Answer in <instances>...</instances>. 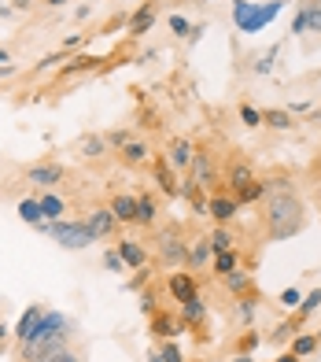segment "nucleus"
I'll return each instance as SVG.
<instances>
[{
	"label": "nucleus",
	"mask_w": 321,
	"mask_h": 362,
	"mask_svg": "<svg viewBox=\"0 0 321 362\" xmlns=\"http://www.w3.org/2000/svg\"><path fill=\"white\" fill-rule=\"evenodd\" d=\"M266 229H269V240H288L303 229V204L299 196L292 192H281L269 200V211H266Z\"/></svg>",
	"instance_id": "obj_1"
},
{
	"label": "nucleus",
	"mask_w": 321,
	"mask_h": 362,
	"mask_svg": "<svg viewBox=\"0 0 321 362\" xmlns=\"http://www.w3.org/2000/svg\"><path fill=\"white\" fill-rule=\"evenodd\" d=\"M48 237H52L59 248H67V252H82V248H89L92 240H100L89 229V222H48Z\"/></svg>",
	"instance_id": "obj_2"
},
{
	"label": "nucleus",
	"mask_w": 321,
	"mask_h": 362,
	"mask_svg": "<svg viewBox=\"0 0 321 362\" xmlns=\"http://www.w3.org/2000/svg\"><path fill=\"white\" fill-rule=\"evenodd\" d=\"M67 340H71V333L26 340V344H23V358H26V362H48V358H56L59 351H67Z\"/></svg>",
	"instance_id": "obj_3"
},
{
	"label": "nucleus",
	"mask_w": 321,
	"mask_h": 362,
	"mask_svg": "<svg viewBox=\"0 0 321 362\" xmlns=\"http://www.w3.org/2000/svg\"><path fill=\"white\" fill-rule=\"evenodd\" d=\"M26 181L30 185H41V189H52L63 181V167L59 163H34V167L26 170Z\"/></svg>",
	"instance_id": "obj_4"
},
{
	"label": "nucleus",
	"mask_w": 321,
	"mask_h": 362,
	"mask_svg": "<svg viewBox=\"0 0 321 362\" xmlns=\"http://www.w3.org/2000/svg\"><path fill=\"white\" fill-rule=\"evenodd\" d=\"M41 315H44V307H26V310H23V318L15 322V329H11V333L19 337V344L34 340V333H37V322H41Z\"/></svg>",
	"instance_id": "obj_5"
},
{
	"label": "nucleus",
	"mask_w": 321,
	"mask_h": 362,
	"mask_svg": "<svg viewBox=\"0 0 321 362\" xmlns=\"http://www.w3.org/2000/svg\"><path fill=\"white\" fill-rule=\"evenodd\" d=\"M85 222H89V229L96 237H111V233H115V226H119V218H115V211H111V207H96Z\"/></svg>",
	"instance_id": "obj_6"
},
{
	"label": "nucleus",
	"mask_w": 321,
	"mask_h": 362,
	"mask_svg": "<svg viewBox=\"0 0 321 362\" xmlns=\"http://www.w3.org/2000/svg\"><path fill=\"white\" fill-rule=\"evenodd\" d=\"M67 325H71V322L63 318L59 310H44V315H41V322H37V333H34V340H37V337H56V333H71Z\"/></svg>",
	"instance_id": "obj_7"
},
{
	"label": "nucleus",
	"mask_w": 321,
	"mask_h": 362,
	"mask_svg": "<svg viewBox=\"0 0 321 362\" xmlns=\"http://www.w3.org/2000/svg\"><path fill=\"white\" fill-rule=\"evenodd\" d=\"M159 248H163V259L174 262V267L188 259V248H185V240H178V233H163L159 237Z\"/></svg>",
	"instance_id": "obj_8"
},
{
	"label": "nucleus",
	"mask_w": 321,
	"mask_h": 362,
	"mask_svg": "<svg viewBox=\"0 0 321 362\" xmlns=\"http://www.w3.org/2000/svg\"><path fill=\"white\" fill-rule=\"evenodd\" d=\"M207 207H211V215H214L218 222H233L236 211H240V200H229V196H214V200L207 204Z\"/></svg>",
	"instance_id": "obj_9"
},
{
	"label": "nucleus",
	"mask_w": 321,
	"mask_h": 362,
	"mask_svg": "<svg viewBox=\"0 0 321 362\" xmlns=\"http://www.w3.org/2000/svg\"><path fill=\"white\" fill-rule=\"evenodd\" d=\"M170 292L178 296V303L196 300V285H192V277H188V274H174V277H170Z\"/></svg>",
	"instance_id": "obj_10"
},
{
	"label": "nucleus",
	"mask_w": 321,
	"mask_h": 362,
	"mask_svg": "<svg viewBox=\"0 0 321 362\" xmlns=\"http://www.w3.org/2000/svg\"><path fill=\"white\" fill-rule=\"evenodd\" d=\"M214 181V170H211V159H207L203 152L192 156V185H211Z\"/></svg>",
	"instance_id": "obj_11"
},
{
	"label": "nucleus",
	"mask_w": 321,
	"mask_h": 362,
	"mask_svg": "<svg viewBox=\"0 0 321 362\" xmlns=\"http://www.w3.org/2000/svg\"><path fill=\"white\" fill-rule=\"evenodd\" d=\"M111 211H115L119 222H137V200L133 196H115V200H111Z\"/></svg>",
	"instance_id": "obj_12"
},
{
	"label": "nucleus",
	"mask_w": 321,
	"mask_h": 362,
	"mask_svg": "<svg viewBox=\"0 0 321 362\" xmlns=\"http://www.w3.org/2000/svg\"><path fill=\"white\" fill-rule=\"evenodd\" d=\"M63 211H67V204H63L59 196H41V215H44V222H59Z\"/></svg>",
	"instance_id": "obj_13"
},
{
	"label": "nucleus",
	"mask_w": 321,
	"mask_h": 362,
	"mask_svg": "<svg viewBox=\"0 0 321 362\" xmlns=\"http://www.w3.org/2000/svg\"><path fill=\"white\" fill-rule=\"evenodd\" d=\"M119 252L126 259V267H144V248L137 240H119Z\"/></svg>",
	"instance_id": "obj_14"
},
{
	"label": "nucleus",
	"mask_w": 321,
	"mask_h": 362,
	"mask_svg": "<svg viewBox=\"0 0 321 362\" xmlns=\"http://www.w3.org/2000/svg\"><path fill=\"white\" fill-rule=\"evenodd\" d=\"M19 218L30 222V226H41L44 215H41V200H19Z\"/></svg>",
	"instance_id": "obj_15"
},
{
	"label": "nucleus",
	"mask_w": 321,
	"mask_h": 362,
	"mask_svg": "<svg viewBox=\"0 0 321 362\" xmlns=\"http://www.w3.org/2000/svg\"><path fill=\"white\" fill-rule=\"evenodd\" d=\"M170 163H174V167H188V163H192V144L188 141H174L170 144Z\"/></svg>",
	"instance_id": "obj_16"
},
{
	"label": "nucleus",
	"mask_w": 321,
	"mask_h": 362,
	"mask_svg": "<svg viewBox=\"0 0 321 362\" xmlns=\"http://www.w3.org/2000/svg\"><path fill=\"white\" fill-rule=\"evenodd\" d=\"M155 215H159L155 200H152V196H140V200H137V222H140V226H152Z\"/></svg>",
	"instance_id": "obj_17"
},
{
	"label": "nucleus",
	"mask_w": 321,
	"mask_h": 362,
	"mask_svg": "<svg viewBox=\"0 0 321 362\" xmlns=\"http://www.w3.org/2000/svg\"><path fill=\"white\" fill-rule=\"evenodd\" d=\"M229 181H233V189H248L255 181V174H251L248 163H236V167H229Z\"/></svg>",
	"instance_id": "obj_18"
},
{
	"label": "nucleus",
	"mask_w": 321,
	"mask_h": 362,
	"mask_svg": "<svg viewBox=\"0 0 321 362\" xmlns=\"http://www.w3.org/2000/svg\"><path fill=\"white\" fill-rule=\"evenodd\" d=\"M148 156H152V152H148V144H144V141H130V144L122 148V159H126V163H144Z\"/></svg>",
	"instance_id": "obj_19"
},
{
	"label": "nucleus",
	"mask_w": 321,
	"mask_h": 362,
	"mask_svg": "<svg viewBox=\"0 0 321 362\" xmlns=\"http://www.w3.org/2000/svg\"><path fill=\"white\" fill-rule=\"evenodd\" d=\"M104 137H96V134H89V137H82V156H89V159H100L104 156Z\"/></svg>",
	"instance_id": "obj_20"
},
{
	"label": "nucleus",
	"mask_w": 321,
	"mask_h": 362,
	"mask_svg": "<svg viewBox=\"0 0 321 362\" xmlns=\"http://www.w3.org/2000/svg\"><path fill=\"white\" fill-rule=\"evenodd\" d=\"M262 122L274 126V129H288V126H292V115H288V111H262Z\"/></svg>",
	"instance_id": "obj_21"
},
{
	"label": "nucleus",
	"mask_w": 321,
	"mask_h": 362,
	"mask_svg": "<svg viewBox=\"0 0 321 362\" xmlns=\"http://www.w3.org/2000/svg\"><path fill=\"white\" fill-rule=\"evenodd\" d=\"M152 19H155V8L148 4V8H140V11L133 15V26H130V30H133V34H144V30L152 26Z\"/></svg>",
	"instance_id": "obj_22"
},
{
	"label": "nucleus",
	"mask_w": 321,
	"mask_h": 362,
	"mask_svg": "<svg viewBox=\"0 0 321 362\" xmlns=\"http://www.w3.org/2000/svg\"><path fill=\"white\" fill-rule=\"evenodd\" d=\"M214 270L226 277V274H233V270H240L236 267V252H218V259H214Z\"/></svg>",
	"instance_id": "obj_23"
},
{
	"label": "nucleus",
	"mask_w": 321,
	"mask_h": 362,
	"mask_svg": "<svg viewBox=\"0 0 321 362\" xmlns=\"http://www.w3.org/2000/svg\"><path fill=\"white\" fill-rule=\"evenodd\" d=\"M155 333L159 337H178L181 333V322H170L166 315H155Z\"/></svg>",
	"instance_id": "obj_24"
},
{
	"label": "nucleus",
	"mask_w": 321,
	"mask_h": 362,
	"mask_svg": "<svg viewBox=\"0 0 321 362\" xmlns=\"http://www.w3.org/2000/svg\"><path fill=\"white\" fill-rule=\"evenodd\" d=\"M185 307V322H203V315H207V307H203V300L196 296V300H188V303H181Z\"/></svg>",
	"instance_id": "obj_25"
},
{
	"label": "nucleus",
	"mask_w": 321,
	"mask_h": 362,
	"mask_svg": "<svg viewBox=\"0 0 321 362\" xmlns=\"http://www.w3.org/2000/svg\"><path fill=\"white\" fill-rule=\"evenodd\" d=\"M159 185H163L166 196H178V181H174V174H170L166 163H159Z\"/></svg>",
	"instance_id": "obj_26"
},
{
	"label": "nucleus",
	"mask_w": 321,
	"mask_h": 362,
	"mask_svg": "<svg viewBox=\"0 0 321 362\" xmlns=\"http://www.w3.org/2000/svg\"><path fill=\"white\" fill-rule=\"evenodd\" d=\"M211 252H214V248H211V244H207V240H200V244H196V248H192V252H188V262H192V267H203V262H207V259H211Z\"/></svg>",
	"instance_id": "obj_27"
},
{
	"label": "nucleus",
	"mask_w": 321,
	"mask_h": 362,
	"mask_svg": "<svg viewBox=\"0 0 321 362\" xmlns=\"http://www.w3.org/2000/svg\"><path fill=\"white\" fill-rule=\"evenodd\" d=\"M303 19H307V30H314V34H321V4H310V8H303Z\"/></svg>",
	"instance_id": "obj_28"
},
{
	"label": "nucleus",
	"mask_w": 321,
	"mask_h": 362,
	"mask_svg": "<svg viewBox=\"0 0 321 362\" xmlns=\"http://www.w3.org/2000/svg\"><path fill=\"white\" fill-rule=\"evenodd\" d=\"M226 285H229V292H248V274H244V270L226 274Z\"/></svg>",
	"instance_id": "obj_29"
},
{
	"label": "nucleus",
	"mask_w": 321,
	"mask_h": 362,
	"mask_svg": "<svg viewBox=\"0 0 321 362\" xmlns=\"http://www.w3.org/2000/svg\"><path fill=\"white\" fill-rule=\"evenodd\" d=\"M317 307H321V288H314V292L307 296V300H303V303H299V315H303V318H307V315H314V310H317Z\"/></svg>",
	"instance_id": "obj_30"
},
{
	"label": "nucleus",
	"mask_w": 321,
	"mask_h": 362,
	"mask_svg": "<svg viewBox=\"0 0 321 362\" xmlns=\"http://www.w3.org/2000/svg\"><path fill=\"white\" fill-rule=\"evenodd\" d=\"M314 348H317V337H299V340L292 344V355H299V358H303V355H310Z\"/></svg>",
	"instance_id": "obj_31"
},
{
	"label": "nucleus",
	"mask_w": 321,
	"mask_h": 362,
	"mask_svg": "<svg viewBox=\"0 0 321 362\" xmlns=\"http://www.w3.org/2000/svg\"><path fill=\"white\" fill-rule=\"evenodd\" d=\"M211 248L214 252H233V237L226 233V229H218V233L211 237Z\"/></svg>",
	"instance_id": "obj_32"
},
{
	"label": "nucleus",
	"mask_w": 321,
	"mask_h": 362,
	"mask_svg": "<svg viewBox=\"0 0 321 362\" xmlns=\"http://www.w3.org/2000/svg\"><path fill=\"white\" fill-rule=\"evenodd\" d=\"M104 267H107V270H126V259H122V252L107 248V252H104Z\"/></svg>",
	"instance_id": "obj_33"
},
{
	"label": "nucleus",
	"mask_w": 321,
	"mask_h": 362,
	"mask_svg": "<svg viewBox=\"0 0 321 362\" xmlns=\"http://www.w3.org/2000/svg\"><path fill=\"white\" fill-rule=\"evenodd\" d=\"M240 119H244L248 126H262V115H259V111H255L251 104H244V107H240Z\"/></svg>",
	"instance_id": "obj_34"
},
{
	"label": "nucleus",
	"mask_w": 321,
	"mask_h": 362,
	"mask_svg": "<svg viewBox=\"0 0 321 362\" xmlns=\"http://www.w3.org/2000/svg\"><path fill=\"white\" fill-rule=\"evenodd\" d=\"M170 30H174V34H181V37H188V34H192V26L181 19V15H170Z\"/></svg>",
	"instance_id": "obj_35"
},
{
	"label": "nucleus",
	"mask_w": 321,
	"mask_h": 362,
	"mask_svg": "<svg viewBox=\"0 0 321 362\" xmlns=\"http://www.w3.org/2000/svg\"><path fill=\"white\" fill-rule=\"evenodd\" d=\"M281 303H284V307H299L303 296H299L296 288H284V292H281Z\"/></svg>",
	"instance_id": "obj_36"
},
{
	"label": "nucleus",
	"mask_w": 321,
	"mask_h": 362,
	"mask_svg": "<svg viewBox=\"0 0 321 362\" xmlns=\"http://www.w3.org/2000/svg\"><path fill=\"white\" fill-rule=\"evenodd\" d=\"M89 67H96V59H92V56H82V59H74L71 67H67V74H74V71H89Z\"/></svg>",
	"instance_id": "obj_37"
},
{
	"label": "nucleus",
	"mask_w": 321,
	"mask_h": 362,
	"mask_svg": "<svg viewBox=\"0 0 321 362\" xmlns=\"http://www.w3.org/2000/svg\"><path fill=\"white\" fill-rule=\"evenodd\" d=\"M159 355H163V362H185V358H181V351H178V344H166V348L159 351Z\"/></svg>",
	"instance_id": "obj_38"
},
{
	"label": "nucleus",
	"mask_w": 321,
	"mask_h": 362,
	"mask_svg": "<svg viewBox=\"0 0 321 362\" xmlns=\"http://www.w3.org/2000/svg\"><path fill=\"white\" fill-rule=\"evenodd\" d=\"M48 362H82V358H78V355H74V351L67 348V351H59L56 358H48Z\"/></svg>",
	"instance_id": "obj_39"
},
{
	"label": "nucleus",
	"mask_w": 321,
	"mask_h": 362,
	"mask_svg": "<svg viewBox=\"0 0 321 362\" xmlns=\"http://www.w3.org/2000/svg\"><path fill=\"white\" fill-rule=\"evenodd\" d=\"M277 362H299V355H292V351H288V355H281Z\"/></svg>",
	"instance_id": "obj_40"
},
{
	"label": "nucleus",
	"mask_w": 321,
	"mask_h": 362,
	"mask_svg": "<svg viewBox=\"0 0 321 362\" xmlns=\"http://www.w3.org/2000/svg\"><path fill=\"white\" fill-rule=\"evenodd\" d=\"M44 4H52V8H56V4H71V0H44Z\"/></svg>",
	"instance_id": "obj_41"
},
{
	"label": "nucleus",
	"mask_w": 321,
	"mask_h": 362,
	"mask_svg": "<svg viewBox=\"0 0 321 362\" xmlns=\"http://www.w3.org/2000/svg\"><path fill=\"white\" fill-rule=\"evenodd\" d=\"M148 362H163V355H148Z\"/></svg>",
	"instance_id": "obj_42"
},
{
	"label": "nucleus",
	"mask_w": 321,
	"mask_h": 362,
	"mask_svg": "<svg viewBox=\"0 0 321 362\" xmlns=\"http://www.w3.org/2000/svg\"><path fill=\"white\" fill-rule=\"evenodd\" d=\"M8 337V325H0V340H4Z\"/></svg>",
	"instance_id": "obj_43"
},
{
	"label": "nucleus",
	"mask_w": 321,
	"mask_h": 362,
	"mask_svg": "<svg viewBox=\"0 0 321 362\" xmlns=\"http://www.w3.org/2000/svg\"><path fill=\"white\" fill-rule=\"evenodd\" d=\"M0 63H8V52H4V48H0Z\"/></svg>",
	"instance_id": "obj_44"
},
{
	"label": "nucleus",
	"mask_w": 321,
	"mask_h": 362,
	"mask_svg": "<svg viewBox=\"0 0 321 362\" xmlns=\"http://www.w3.org/2000/svg\"><path fill=\"white\" fill-rule=\"evenodd\" d=\"M233 362H251V358H248V355H240V358H233Z\"/></svg>",
	"instance_id": "obj_45"
}]
</instances>
